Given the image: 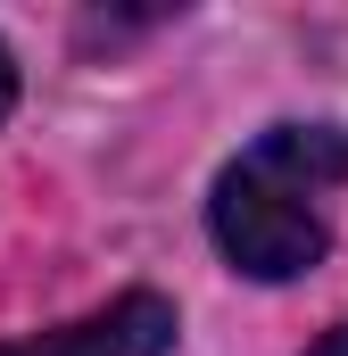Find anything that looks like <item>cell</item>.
Returning a JSON list of instances; mask_svg holds the SVG:
<instances>
[{
	"label": "cell",
	"instance_id": "cell-2",
	"mask_svg": "<svg viewBox=\"0 0 348 356\" xmlns=\"http://www.w3.org/2000/svg\"><path fill=\"white\" fill-rule=\"evenodd\" d=\"M17 108V58H8V42H0V116Z\"/></svg>",
	"mask_w": 348,
	"mask_h": 356
},
{
	"label": "cell",
	"instance_id": "cell-1",
	"mask_svg": "<svg viewBox=\"0 0 348 356\" xmlns=\"http://www.w3.org/2000/svg\"><path fill=\"white\" fill-rule=\"evenodd\" d=\"M340 182H348V133L340 124H274L258 149H241L216 175V199H207L216 249L249 282H299L332 249L324 199Z\"/></svg>",
	"mask_w": 348,
	"mask_h": 356
},
{
	"label": "cell",
	"instance_id": "cell-4",
	"mask_svg": "<svg viewBox=\"0 0 348 356\" xmlns=\"http://www.w3.org/2000/svg\"><path fill=\"white\" fill-rule=\"evenodd\" d=\"M0 356H25V348H0Z\"/></svg>",
	"mask_w": 348,
	"mask_h": 356
},
{
	"label": "cell",
	"instance_id": "cell-3",
	"mask_svg": "<svg viewBox=\"0 0 348 356\" xmlns=\"http://www.w3.org/2000/svg\"><path fill=\"white\" fill-rule=\"evenodd\" d=\"M315 356H348V323H340V332H324V348H315Z\"/></svg>",
	"mask_w": 348,
	"mask_h": 356
}]
</instances>
